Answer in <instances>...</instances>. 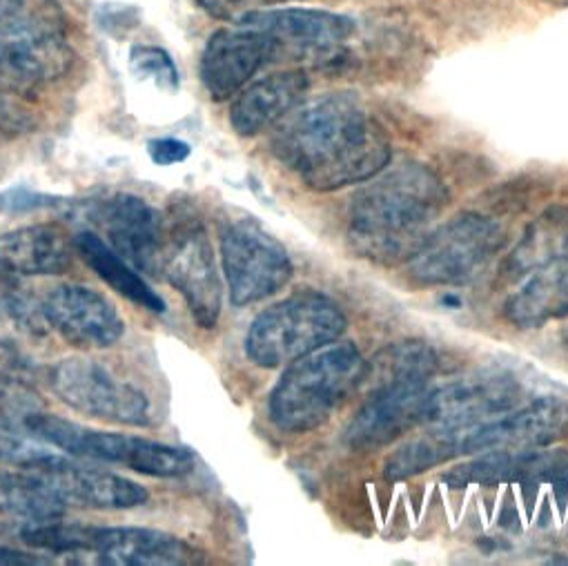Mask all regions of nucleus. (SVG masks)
Here are the masks:
<instances>
[{"mask_svg":"<svg viewBox=\"0 0 568 566\" xmlns=\"http://www.w3.org/2000/svg\"><path fill=\"white\" fill-rule=\"evenodd\" d=\"M272 152L308 188L335 192L386 170L393 145L355 97L328 94L300 103L274 125Z\"/></svg>","mask_w":568,"mask_h":566,"instance_id":"obj_1","label":"nucleus"},{"mask_svg":"<svg viewBox=\"0 0 568 566\" xmlns=\"http://www.w3.org/2000/svg\"><path fill=\"white\" fill-rule=\"evenodd\" d=\"M448 203L450 194L430 168L404 163L382 170L353 201L351 243L375 263L408 261Z\"/></svg>","mask_w":568,"mask_h":566,"instance_id":"obj_2","label":"nucleus"},{"mask_svg":"<svg viewBox=\"0 0 568 566\" xmlns=\"http://www.w3.org/2000/svg\"><path fill=\"white\" fill-rule=\"evenodd\" d=\"M368 380V362L353 342H331L288 364L270 393L267 411L276 428L311 433Z\"/></svg>","mask_w":568,"mask_h":566,"instance_id":"obj_3","label":"nucleus"},{"mask_svg":"<svg viewBox=\"0 0 568 566\" xmlns=\"http://www.w3.org/2000/svg\"><path fill=\"white\" fill-rule=\"evenodd\" d=\"M348 329L344 311L326 295L302 291L254 317L245 353L261 368L288 366L339 340Z\"/></svg>","mask_w":568,"mask_h":566,"instance_id":"obj_4","label":"nucleus"},{"mask_svg":"<svg viewBox=\"0 0 568 566\" xmlns=\"http://www.w3.org/2000/svg\"><path fill=\"white\" fill-rule=\"evenodd\" d=\"M26 428L30 435L61 448L68 455L121 464L150 477H183L194 468V455L187 448L136 435L101 433L54 415L32 413L26 417Z\"/></svg>","mask_w":568,"mask_h":566,"instance_id":"obj_5","label":"nucleus"},{"mask_svg":"<svg viewBox=\"0 0 568 566\" xmlns=\"http://www.w3.org/2000/svg\"><path fill=\"white\" fill-rule=\"evenodd\" d=\"M504 230L488 216L462 214L430 230L406 261L422 286H450L477 274L501 247Z\"/></svg>","mask_w":568,"mask_h":566,"instance_id":"obj_6","label":"nucleus"},{"mask_svg":"<svg viewBox=\"0 0 568 566\" xmlns=\"http://www.w3.org/2000/svg\"><path fill=\"white\" fill-rule=\"evenodd\" d=\"M221 261L234 306H250L288 286L295 265L288 250L258 221L236 219L221 234Z\"/></svg>","mask_w":568,"mask_h":566,"instance_id":"obj_7","label":"nucleus"},{"mask_svg":"<svg viewBox=\"0 0 568 566\" xmlns=\"http://www.w3.org/2000/svg\"><path fill=\"white\" fill-rule=\"evenodd\" d=\"M50 386L65 406L88 417L121 426L152 424L148 395L94 360L59 362L50 373Z\"/></svg>","mask_w":568,"mask_h":566,"instance_id":"obj_8","label":"nucleus"},{"mask_svg":"<svg viewBox=\"0 0 568 566\" xmlns=\"http://www.w3.org/2000/svg\"><path fill=\"white\" fill-rule=\"evenodd\" d=\"M161 270L183 295L192 320L201 329H214L221 317L223 289L212 243L201 221H179L161 250Z\"/></svg>","mask_w":568,"mask_h":566,"instance_id":"obj_9","label":"nucleus"},{"mask_svg":"<svg viewBox=\"0 0 568 566\" xmlns=\"http://www.w3.org/2000/svg\"><path fill=\"white\" fill-rule=\"evenodd\" d=\"M566 435L568 402L559 397H539L526 408L462 431V455L539 451Z\"/></svg>","mask_w":568,"mask_h":566,"instance_id":"obj_10","label":"nucleus"},{"mask_svg":"<svg viewBox=\"0 0 568 566\" xmlns=\"http://www.w3.org/2000/svg\"><path fill=\"white\" fill-rule=\"evenodd\" d=\"M521 397L519 384L508 375H477L430 391L424 426L435 431H466L513 411Z\"/></svg>","mask_w":568,"mask_h":566,"instance_id":"obj_11","label":"nucleus"},{"mask_svg":"<svg viewBox=\"0 0 568 566\" xmlns=\"http://www.w3.org/2000/svg\"><path fill=\"white\" fill-rule=\"evenodd\" d=\"M41 309L45 324L79 348H110L125 333L119 311L103 295L79 283H61L52 289L43 297Z\"/></svg>","mask_w":568,"mask_h":566,"instance_id":"obj_12","label":"nucleus"},{"mask_svg":"<svg viewBox=\"0 0 568 566\" xmlns=\"http://www.w3.org/2000/svg\"><path fill=\"white\" fill-rule=\"evenodd\" d=\"M278 50L272 37L254 28L236 26L234 30H219L210 37L201 54V81L214 101L232 99Z\"/></svg>","mask_w":568,"mask_h":566,"instance_id":"obj_13","label":"nucleus"},{"mask_svg":"<svg viewBox=\"0 0 568 566\" xmlns=\"http://www.w3.org/2000/svg\"><path fill=\"white\" fill-rule=\"evenodd\" d=\"M428 382H393L375 386L366 404L346 428V444L353 448H379L422 424Z\"/></svg>","mask_w":568,"mask_h":566,"instance_id":"obj_14","label":"nucleus"},{"mask_svg":"<svg viewBox=\"0 0 568 566\" xmlns=\"http://www.w3.org/2000/svg\"><path fill=\"white\" fill-rule=\"evenodd\" d=\"M92 219L108 234V243L136 270H161L163 219L141 196L112 194L99 201Z\"/></svg>","mask_w":568,"mask_h":566,"instance_id":"obj_15","label":"nucleus"},{"mask_svg":"<svg viewBox=\"0 0 568 566\" xmlns=\"http://www.w3.org/2000/svg\"><path fill=\"white\" fill-rule=\"evenodd\" d=\"M34 473H39L65 504L125 511L143 506L150 499V493L141 484L103 468L74 464L63 455L45 462Z\"/></svg>","mask_w":568,"mask_h":566,"instance_id":"obj_16","label":"nucleus"},{"mask_svg":"<svg viewBox=\"0 0 568 566\" xmlns=\"http://www.w3.org/2000/svg\"><path fill=\"white\" fill-rule=\"evenodd\" d=\"M88 555L105 566H179L201 559L176 535L141 526H90Z\"/></svg>","mask_w":568,"mask_h":566,"instance_id":"obj_17","label":"nucleus"},{"mask_svg":"<svg viewBox=\"0 0 568 566\" xmlns=\"http://www.w3.org/2000/svg\"><path fill=\"white\" fill-rule=\"evenodd\" d=\"M272 37L278 48L304 52H337L355 34V21L344 14L311 8H270L250 14L243 23Z\"/></svg>","mask_w":568,"mask_h":566,"instance_id":"obj_18","label":"nucleus"},{"mask_svg":"<svg viewBox=\"0 0 568 566\" xmlns=\"http://www.w3.org/2000/svg\"><path fill=\"white\" fill-rule=\"evenodd\" d=\"M306 72L288 70L267 74L243 88L230 110V123L239 137H256L291 114L308 94Z\"/></svg>","mask_w":568,"mask_h":566,"instance_id":"obj_19","label":"nucleus"},{"mask_svg":"<svg viewBox=\"0 0 568 566\" xmlns=\"http://www.w3.org/2000/svg\"><path fill=\"white\" fill-rule=\"evenodd\" d=\"M74 63L65 37H32L0 32V81L30 88L61 79Z\"/></svg>","mask_w":568,"mask_h":566,"instance_id":"obj_20","label":"nucleus"},{"mask_svg":"<svg viewBox=\"0 0 568 566\" xmlns=\"http://www.w3.org/2000/svg\"><path fill=\"white\" fill-rule=\"evenodd\" d=\"M568 482V455L561 451H524V453H488L470 464H462L446 475L450 488L468 484H508V482Z\"/></svg>","mask_w":568,"mask_h":566,"instance_id":"obj_21","label":"nucleus"},{"mask_svg":"<svg viewBox=\"0 0 568 566\" xmlns=\"http://www.w3.org/2000/svg\"><path fill=\"white\" fill-rule=\"evenodd\" d=\"M74 241L57 225H26L0 234V270L21 276H50L70 270Z\"/></svg>","mask_w":568,"mask_h":566,"instance_id":"obj_22","label":"nucleus"},{"mask_svg":"<svg viewBox=\"0 0 568 566\" xmlns=\"http://www.w3.org/2000/svg\"><path fill=\"white\" fill-rule=\"evenodd\" d=\"M568 261V205H550L528 223L510 250L501 274L508 281Z\"/></svg>","mask_w":568,"mask_h":566,"instance_id":"obj_23","label":"nucleus"},{"mask_svg":"<svg viewBox=\"0 0 568 566\" xmlns=\"http://www.w3.org/2000/svg\"><path fill=\"white\" fill-rule=\"evenodd\" d=\"M504 315L524 331L568 320V261L535 272L506 300Z\"/></svg>","mask_w":568,"mask_h":566,"instance_id":"obj_24","label":"nucleus"},{"mask_svg":"<svg viewBox=\"0 0 568 566\" xmlns=\"http://www.w3.org/2000/svg\"><path fill=\"white\" fill-rule=\"evenodd\" d=\"M74 250L121 297L150 313H165L163 297L150 289V283L139 274V270L128 263L105 239L94 232H79L74 236Z\"/></svg>","mask_w":568,"mask_h":566,"instance_id":"obj_25","label":"nucleus"},{"mask_svg":"<svg viewBox=\"0 0 568 566\" xmlns=\"http://www.w3.org/2000/svg\"><path fill=\"white\" fill-rule=\"evenodd\" d=\"M68 504L34 471H0V515L34 522H52L65 515Z\"/></svg>","mask_w":568,"mask_h":566,"instance_id":"obj_26","label":"nucleus"},{"mask_svg":"<svg viewBox=\"0 0 568 566\" xmlns=\"http://www.w3.org/2000/svg\"><path fill=\"white\" fill-rule=\"evenodd\" d=\"M462 455V431H433L415 442H408L386 459V477L397 482L424 471H430L437 464H444Z\"/></svg>","mask_w":568,"mask_h":566,"instance_id":"obj_27","label":"nucleus"},{"mask_svg":"<svg viewBox=\"0 0 568 566\" xmlns=\"http://www.w3.org/2000/svg\"><path fill=\"white\" fill-rule=\"evenodd\" d=\"M437 371V353L424 342H399L382 351L373 364H368V377H375V386L393 382H430Z\"/></svg>","mask_w":568,"mask_h":566,"instance_id":"obj_28","label":"nucleus"},{"mask_svg":"<svg viewBox=\"0 0 568 566\" xmlns=\"http://www.w3.org/2000/svg\"><path fill=\"white\" fill-rule=\"evenodd\" d=\"M0 32L65 37V14L59 0H0Z\"/></svg>","mask_w":568,"mask_h":566,"instance_id":"obj_29","label":"nucleus"},{"mask_svg":"<svg viewBox=\"0 0 568 566\" xmlns=\"http://www.w3.org/2000/svg\"><path fill=\"white\" fill-rule=\"evenodd\" d=\"M0 315L28 333H43L48 326L41 302L23 276L8 270H0Z\"/></svg>","mask_w":568,"mask_h":566,"instance_id":"obj_30","label":"nucleus"},{"mask_svg":"<svg viewBox=\"0 0 568 566\" xmlns=\"http://www.w3.org/2000/svg\"><path fill=\"white\" fill-rule=\"evenodd\" d=\"M130 70L139 81H152L165 92L179 90V70L172 57L154 46H134L130 50Z\"/></svg>","mask_w":568,"mask_h":566,"instance_id":"obj_31","label":"nucleus"},{"mask_svg":"<svg viewBox=\"0 0 568 566\" xmlns=\"http://www.w3.org/2000/svg\"><path fill=\"white\" fill-rule=\"evenodd\" d=\"M57 455L59 453H52L43 444H37L32 437L21 435L12 426L0 422V466H19L21 471H37Z\"/></svg>","mask_w":568,"mask_h":566,"instance_id":"obj_32","label":"nucleus"},{"mask_svg":"<svg viewBox=\"0 0 568 566\" xmlns=\"http://www.w3.org/2000/svg\"><path fill=\"white\" fill-rule=\"evenodd\" d=\"M281 3H291V0H196V6L216 21L225 23H243L250 14L278 8Z\"/></svg>","mask_w":568,"mask_h":566,"instance_id":"obj_33","label":"nucleus"},{"mask_svg":"<svg viewBox=\"0 0 568 566\" xmlns=\"http://www.w3.org/2000/svg\"><path fill=\"white\" fill-rule=\"evenodd\" d=\"M57 205H61L59 196H45L23 188L0 194V212H28L37 208H57Z\"/></svg>","mask_w":568,"mask_h":566,"instance_id":"obj_34","label":"nucleus"},{"mask_svg":"<svg viewBox=\"0 0 568 566\" xmlns=\"http://www.w3.org/2000/svg\"><path fill=\"white\" fill-rule=\"evenodd\" d=\"M190 145L179 139H152L148 143V154L156 165H176L190 156Z\"/></svg>","mask_w":568,"mask_h":566,"instance_id":"obj_35","label":"nucleus"},{"mask_svg":"<svg viewBox=\"0 0 568 566\" xmlns=\"http://www.w3.org/2000/svg\"><path fill=\"white\" fill-rule=\"evenodd\" d=\"M26 368L28 362L23 360L19 348L6 340H0V382L21 380L26 375Z\"/></svg>","mask_w":568,"mask_h":566,"instance_id":"obj_36","label":"nucleus"},{"mask_svg":"<svg viewBox=\"0 0 568 566\" xmlns=\"http://www.w3.org/2000/svg\"><path fill=\"white\" fill-rule=\"evenodd\" d=\"M0 564H14V566H37V564H50L45 555L37 553H23L10 546H0Z\"/></svg>","mask_w":568,"mask_h":566,"instance_id":"obj_37","label":"nucleus"},{"mask_svg":"<svg viewBox=\"0 0 568 566\" xmlns=\"http://www.w3.org/2000/svg\"><path fill=\"white\" fill-rule=\"evenodd\" d=\"M544 3H550L557 8H568V0H544Z\"/></svg>","mask_w":568,"mask_h":566,"instance_id":"obj_38","label":"nucleus"}]
</instances>
